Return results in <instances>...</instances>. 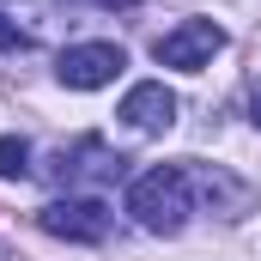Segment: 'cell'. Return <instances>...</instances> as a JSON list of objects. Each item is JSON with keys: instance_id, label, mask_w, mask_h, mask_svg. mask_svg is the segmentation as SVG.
<instances>
[{"instance_id": "1", "label": "cell", "mask_w": 261, "mask_h": 261, "mask_svg": "<svg viewBox=\"0 0 261 261\" xmlns=\"http://www.w3.org/2000/svg\"><path fill=\"white\" fill-rule=\"evenodd\" d=\"M128 213H134L140 231H152V237H176V231L189 225V213H195L189 170H182V164H152L146 176H134V182H128Z\"/></svg>"}, {"instance_id": "2", "label": "cell", "mask_w": 261, "mask_h": 261, "mask_svg": "<svg viewBox=\"0 0 261 261\" xmlns=\"http://www.w3.org/2000/svg\"><path fill=\"white\" fill-rule=\"evenodd\" d=\"M37 225H43L49 237H61V243H103L110 225H116V213L97 195H67V200H49V206L37 213Z\"/></svg>"}, {"instance_id": "3", "label": "cell", "mask_w": 261, "mask_h": 261, "mask_svg": "<svg viewBox=\"0 0 261 261\" xmlns=\"http://www.w3.org/2000/svg\"><path fill=\"white\" fill-rule=\"evenodd\" d=\"M219 49H225V31H219L213 18H182L176 31H164V37L152 43L158 61H164V67H182V73H200Z\"/></svg>"}, {"instance_id": "4", "label": "cell", "mask_w": 261, "mask_h": 261, "mask_svg": "<svg viewBox=\"0 0 261 261\" xmlns=\"http://www.w3.org/2000/svg\"><path fill=\"white\" fill-rule=\"evenodd\" d=\"M122 67H128L122 43H73V49H61L55 73H61L67 91H97V85H110Z\"/></svg>"}, {"instance_id": "5", "label": "cell", "mask_w": 261, "mask_h": 261, "mask_svg": "<svg viewBox=\"0 0 261 261\" xmlns=\"http://www.w3.org/2000/svg\"><path fill=\"white\" fill-rule=\"evenodd\" d=\"M134 134H164L176 122V91L164 85V79H140L128 97H122V110H116Z\"/></svg>"}, {"instance_id": "6", "label": "cell", "mask_w": 261, "mask_h": 261, "mask_svg": "<svg viewBox=\"0 0 261 261\" xmlns=\"http://www.w3.org/2000/svg\"><path fill=\"white\" fill-rule=\"evenodd\" d=\"M55 176L73 182V176H122V158L110 152V146H97V140H79L73 152L55 158Z\"/></svg>"}, {"instance_id": "7", "label": "cell", "mask_w": 261, "mask_h": 261, "mask_svg": "<svg viewBox=\"0 0 261 261\" xmlns=\"http://www.w3.org/2000/svg\"><path fill=\"white\" fill-rule=\"evenodd\" d=\"M31 176V146L18 134H0V182H24Z\"/></svg>"}, {"instance_id": "8", "label": "cell", "mask_w": 261, "mask_h": 261, "mask_svg": "<svg viewBox=\"0 0 261 261\" xmlns=\"http://www.w3.org/2000/svg\"><path fill=\"white\" fill-rule=\"evenodd\" d=\"M24 43H31V37L18 31V18H6V12H0V49H24Z\"/></svg>"}, {"instance_id": "9", "label": "cell", "mask_w": 261, "mask_h": 261, "mask_svg": "<svg viewBox=\"0 0 261 261\" xmlns=\"http://www.w3.org/2000/svg\"><path fill=\"white\" fill-rule=\"evenodd\" d=\"M249 110H255V116H249V122H255V128H261V91H255V103H249Z\"/></svg>"}, {"instance_id": "10", "label": "cell", "mask_w": 261, "mask_h": 261, "mask_svg": "<svg viewBox=\"0 0 261 261\" xmlns=\"http://www.w3.org/2000/svg\"><path fill=\"white\" fill-rule=\"evenodd\" d=\"M97 6H134V0H97Z\"/></svg>"}, {"instance_id": "11", "label": "cell", "mask_w": 261, "mask_h": 261, "mask_svg": "<svg viewBox=\"0 0 261 261\" xmlns=\"http://www.w3.org/2000/svg\"><path fill=\"white\" fill-rule=\"evenodd\" d=\"M0 261H12V255H6V243H0Z\"/></svg>"}]
</instances>
